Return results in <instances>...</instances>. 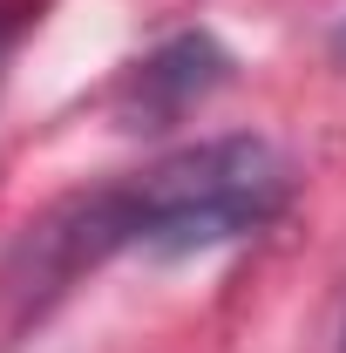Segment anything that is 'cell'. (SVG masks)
<instances>
[{
  "label": "cell",
  "instance_id": "obj_1",
  "mask_svg": "<svg viewBox=\"0 0 346 353\" xmlns=\"http://www.w3.org/2000/svg\"><path fill=\"white\" fill-rule=\"evenodd\" d=\"M285 197H292V163L265 136H211V143H190L163 163H150L130 183L61 204L54 218L34 224L28 259L41 285H61L123 245L183 259V252H211V245H231L272 224L285 211Z\"/></svg>",
  "mask_w": 346,
  "mask_h": 353
},
{
  "label": "cell",
  "instance_id": "obj_2",
  "mask_svg": "<svg viewBox=\"0 0 346 353\" xmlns=\"http://www.w3.org/2000/svg\"><path fill=\"white\" fill-rule=\"evenodd\" d=\"M224 82H231V54L211 34H176V41H163L156 54H143L123 75L116 109H123L130 130H163V123H176L183 109H197Z\"/></svg>",
  "mask_w": 346,
  "mask_h": 353
},
{
  "label": "cell",
  "instance_id": "obj_3",
  "mask_svg": "<svg viewBox=\"0 0 346 353\" xmlns=\"http://www.w3.org/2000/svg\"><path fill=\"white\" fill-rule=\"evenodd\" d=\"M333 54H340V61H346V21H340V34H333Z\"/></svg>",
  "mask_w": 346,
  "mask_h": 353
},
{
  "label": "cell",
  "instance_id": "obj_4",
  "mask_svg": "<svg viewBox=\"0 0 346 353\" xmlns=\"http://www.w3.org/2000/svg\"><path fill=\"white\" fill-rule=\"evenodd\" d=\"M0 54H7V34H0Z\"/></svg>",
  "mask_w": 346,
  "mask_h": 353
},
{
  "label": "cell",
  "instance_id": "obj_5",
  "mask_svg": "<svg viewBox=\"0 0 346 353\" xmlns=\"http://www.w3.org/2000/svg\"><path fill=\"white\" fill-rule=\"evenodd\" d=\"M340 353H346V333H340Z\"/></svg>",
  "mask_w": 346,
  "mask_h": 353
}]
</instances>
